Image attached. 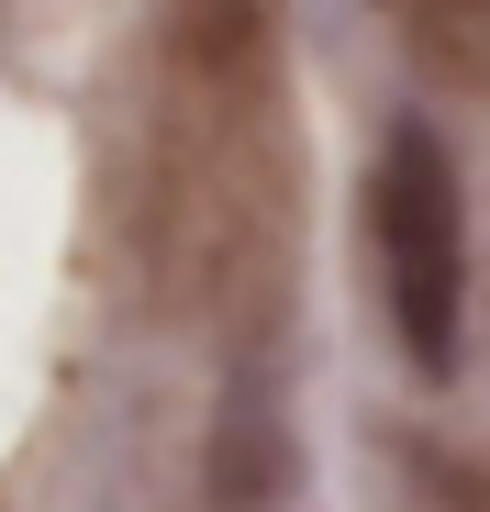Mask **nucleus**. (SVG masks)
<instances>
[{
  "mask_svg": "<svg viewBox=\"0 0 490 512\" xmlns=\"http://www.w3.org/2000/svg\"><path fill=\"white\" fill-rule=\"evenodd\" d=\"M368 245H379V301L413 379H457V334H468V190L435 123L401 112L368 167Z\"/></svg>",
  "mask_w": 490,
  "mask_h": 512,
  "instance_id": "f257e3e1",
  "label": "nucleus"
},
{
  "mask_svg": "<svg viewBox=\"0 0 490 512\" xmlns=\"http://www.w3.org/2000/svg\"><path fill=\"white\" fill-rule=\"evenodd\" d=\"M401 45H413L424 78L446 90H490V0H390Z\"/></svg>",
  "mask_w": 490,
  "mask_h": 512,
  "instance_id": "f03ea898",
  "label": "nucleus"
},
{
  "mask_svg": "<svg viewBox=\"0 0 490 512\" xmlns=\"http://www.w3.org/2000/svg\"><path fill=\"white\" fill-rule=\"evenodd\" d=\"M212 490H223V501H268V490H279V435H268V423H234V435H223Z\"/></svg>",
  "mask_w": 490,
  "mask_h": 512,
  "instance_id": "20e7f679",
  "label": "nucleus"
},
{
  "mask_svg": "<svg viewBox=\"0 0 490 512\" xmlns=\"http://www.w3.org/2000/svg\"><path fill=\"white\" fill-rule=\"evenodd\" d=\"M279 34V0H168V45L201 67V78H234V67H257Z\"/></svg>",
  "mask_w": 490,
  "mask_h": 512,
  "instance_id": "7ed1b4c3",
  "label": "nucleus"
}]
</instances>
